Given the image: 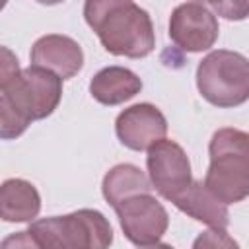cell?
Returning <instances> with one entry per match:
<instances>
[{
    "label": "cell",
    "instance_id": "cell-1",
    "mask_svg": "<svg viewBox=\"0 0 249 249\" xmlns=\"http://www.w3.org/2000/svg\"><path fill=\"white\" fill-rule=\"evenodd\" d=\"M84 18L115 56L144 58L156 49L152 18L132 0H86Z\"/></svg>",
    "mask_w": 249,
    "mask_h": 249
},
{
    "label": "cell",
    "instance_id": "cell-2",
    "mask_svg": "<svg viewBox=\"0 0 249 249\" xmlns=\"http://www.w3.org/2000/svg\"><path fill=\"white\" fill-rule=\"evenodd\" d=\"M210 165L204 185L226 204L249 196V132L239 128H218L208 144Z\"/></svg>",
    "mask_w": 249,
    "mask_h": 249
},
{
    "label": "cell",
    "instance_id": "cell-3",
    "mask_svg": "<svg viewBox=\"0 0 249 249\" xmlns=\"http://www.w3.org/2000/svg\"><path fill=\"white\" fill-rule=\"evenodd\" d=\"M27 233L35 247L47 249H105L113 243L109 220L91 208L33 220Z\"/></svg>",
    "mask_w": 249,
    "mask_h": 249
},
{
    "label": "cell",
    "instance_id": "cell-4",
    "mask_svg": "<svg viewBox=\"0 0 249 249\" xmlns=\"http://www.w3.org/2000/svg\"><path fill=\"white\" fill-rule=\"evenodd\" d=\"M196 88L214 107L243 105L249 99V58L228 49L208 53L196 66Z\"/></svg>",
    "mask_w": 249,
    "mask_h": 249
},
{
    "label": "cell",
    "instance_id": "cell-5",
    "mask_svg": "<svg viewBox=\"0 0 249 249\" xmlns=\"http://www.w3.org/2000/svg\"><path fill=\"white\" fill-rule=\"evenodd\" d=\"M62 78L47 68L29 66L0 80V101L8 103L29 123L49 117L60 103Z\"/></svg>",
    "mask_w": 249,
    "mask_h": 249
},
{
    "label": "cell",
    "instance_id": "cell-6",
    "mask_svg": "<svg viewBox=\"0 0 249 249\" xmlns=\"http://www.w3.org/2000/svg\"><path fill=\"white\" fill-rule=\"evenodd\" d=\"M124 237L138 247H154L169 226V214L163 204L150 193H138L115 206Z\"/></svg>",
    "mask_w": 249,
    "mask_h": 249
},
{
    "label": "cell",
    "instance_id": "cell-7",
    "mask_svg": "<svg viewBox=\"0 0 249 249\" xmlns=\"http://www.w3.org/2000/svg\"><path fill=\"white\" fill-rule=\"evenodd\" d=\"M146 167L154 191L169 202H175L195 181L185 150L167 138L148 148Z\"/></svg>",
    "mask_w": 249,
    "mask_h": 249
},
{
    "label": "cell",
    "instance_id": "cell-8",
    "mask_svg": "<svg viewBox=\"0 0 249 249\" xmlns=\"http://www.w3.org/2000/svg\"><path fill=\"white\" fill-rule=\"evenodd\" d=\"M169 39L187 53H202L214 47L220 27L218 18L204 4H179L169 16Z\"/></svg>",
    "mask_w": 249,
    "mask_h": 249
},
{
    "label": "cell",
    "instance_id": "cell-9",
    "mask_svg": "<svg viewBox=\"0 0 249 249\" xmlns=\"http://www.w3.org/2000/svg\"><path fill=\"white\" fill-rule=\"evenodd\" d=\"M115 132L123 146L144 152L167 134V119L152 103H136L119 113Z\"/></svg>",
    "mask_w": 249,
    "mask_h": 249
},
{
    "label": "cell",
    "instance_id": "cell-10",
    "mask_svg": "<svg viewBox=\"0 0 249 249\" xmlns=\"http://www.w3.org/2000/svg\"><path fill=\"white\" fill-rule=\"evenodd\" d=\"M31 64L47 68L58 74L62 80L76 76L84 66V51L82 47L68 35H43L39 37L29 53Z\"/></svg>",
    "mask_w": 249,
    "mask_h": 249
},
{
    "label": "cell",
    "instance_id": "cell-11",
    "mask_svg": "<svg viewBox=\"0 0 249 249\" xmlns=\"http://www.w3.org/2000/svg\"><path fill=\"white\" fill-rule=\"evenodd\" d=\"M181 212L191 216L196 222H202L210 228L226 230L230 226V212L228 204L222 202L206 185L204 181H193V185L173 202Z\"/></svg>",
    "mask_w": 249,
    "mask_h": 249
},
{
    "label": "cell",
    "instance_id": "cell-12",
    "mask_svg": "<svg viewBox=\"0 0 249 249\" xmlns=\"http://www.w3.org/2000/svg\"><path fill=\"white\" fill-rule=\"evenodd\" d=\"M142 89V80L128 68L107 66L101 68L89 82L91 97L101 105H121L132 99Z\"/></svg>",
    "mask_w": 249,
    "mask_h": 249
},
{
    "label": "cell",
    "instance_id": "cell-13",
    "mask_svg": "<svg viewBox=\"0 0 249 249\" xmlns=\"http://www.w3.org/2000/svg\"><path fill=\"white\" fill-rule=\"evenodd\" d=\"M41 210V195L25 179H6L0 187V216L4 222H33Z\"/></svg>",
    "mask_w": 249,
    "mask_h": 249
},
{
    "label": "cell",
    "instance_id": "cell-14",
    "mask_svg": "<svg viewBox=\"0 0 249 249\" xmlns=\"http://www.w3.org/2000/svg\"><path fill=\"white\" fill-rule=\"evenodd\" d=\"M152 189L154 187L150 177H146V173L132 163H117L105 173L101 183V193L107 204H111L113 208L124 198L138 193H150Z\"/></svg>",
    "mask_w": 249,
    "mask_h": 249
},
{
    "label": "cell",
    "instance_id": "cell-15",
    "mask_svg": "<svg viewBox=\"0 0 249 249\" xmlns=\"http://www.w3.org/2000/svg\"><path fill=\"white\" fill-rule=\"evenodd\" d=\"M214 12L230 21H241L249 18V0H218Z\"/></svg>",
    "mask_w": 249,
    "mask_h": 249
},
{
    "label": "cell",
    "instance_id": "cell-16",
    "mask_svg": "<svg viewBox=\"0 0 249 249\" xmlns=\"http://www.w3.org/2000/svg\"><path fill=\"white\" fill-rule=\"evenodd\" d=\"M193 245H195V247H200V245H210V247H235L237 243L226 233V230H222V228H212V230L200 233Z\"/></svg>",
    "mask_w": 249,
    "mask_h": 249
},
{
    "label": "cell",
    "instance_id": "cell-17",
    "mask_svg": "<svg viewBox=\"0 0 249 249\" xmlns=\"http://www.w3.org/2000/svg\"><path fill=\"white\" fill-rule=\"evenodd\" d=\"M35 2H39L43 6H54V4H60L62 0H35Z\"/></svg>",
    "mask_w": 249,
    "mask_h": 249
},
{
    "label": "cell",
    "instance_id": "cell-18",
    "mask_svg": "<svg viewBox=\"0 0 249 249\" xmlns=\"http://www.w3.org/2000/svg\"><path fill=\"white\" fill-rule=\"evenodd\" d=\"M193 2H198V4H204V6H216L218 4V0H193Z\"/></svg>",
    "mask_w": 249,
    "mask_h": 249
}]
</instances>
